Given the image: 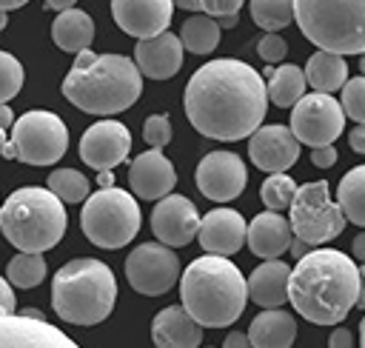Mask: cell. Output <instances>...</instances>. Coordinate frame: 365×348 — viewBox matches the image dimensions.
Wrapping results in <instances>:
<instances>
[{
  "label": "cell",
  "instance_id": "cell-14",
  "mask_svg": "<svg viewBox=\"0 0 365 348\" xmlns=\"http://www.w3.org/2000/svg\"><path fill=\"white\" fill-rule=\"evenodd\" d=\"M131 151V134L117 120H100L80 137V160L97 171H111Z\"/></svg>",
  "mask_w": 365,
  "mask_h": 348
},
{
  "label": "cell",
  "instance_id": "cell-9",
  "mask_svg": "<svg viewBox=\"0 0 365 348\" xmlns=\"http://www.w3.org/2000/svg\"><path fill=\"white\" fill-rule=\"evenodd\" d=\"M291 231L294 237L305 240L308 245H322L331 242L334 237L342 234L345 228V214L339 208V203L331 200L328 194V183L325 180H314V183H302L294 191L291 200Z\"/></svg>",
  "mask_w": 365,
  "mask_h": 348
},
{
  "label": "cell",
  "instance_id": "cell-47",
  "mask_svg": "<svg viewBox=\"0 0 365 348\" xmlns=\"http://www.w3.org/2000/svg\"><path fill=\"white\" fill-rule=\"evenodd\" d=\"M14 123V111L9 108V103H0V128H9Z\"/></svg>",
  "mask_w": 365,
  "mask_h": 348
},
{
  "label": "cell",
  "instance_id": "cell-31",
  "mask_svg": "<svg viewBox=\"0 0 365 348\" xmlns=\"http://www.w3.org/2000/svg\"><path fill=\"white\" fill-rule=\"evenodd\" d=\"M46 271L48 268H46V260L40 251H20L6 265V277L17 288H37L46 280Z\"/></svg>",
  "mask_w": 365,
  "mask_h": 348
},
{
  "label": "cell",
  "instance_id": "cell-41",
  "mask_svg": "<svg viewBox=\"0 0 365 348\" xmlns=\"http://www.w3.org/2000/svg\"><path fill=\"white\" fill-rule=\"evenodd\" d=\"M14 308H17V300H14L11 282H6V277H0V314H9Z\"/></svg>",
  "mask_w": 365,
  "mask_h": 348
},
{
  "label": "cell",
  "instance_id": "cell-30",
  "mask_svg": "<svg viewBox=\"0 0 365 348\" xmlns=\"http://www.w3.org/2000/svg\"><path fill=\"white\" fill-rule=\"evenodd\" d=\"M336 203L348 222L365 228V165H354L342 180L336 191Z\"/></svg>",
  "mask_w": 365,
  "mask_h": 348
},
{
  "label": "cell",
  "instance_id": "cell-21",
  "mask_svg": "<svg viewBox=\"0 0 365 348\" xmlns=\"http://www.w3.org/2000/svg\"><path fill=\"white\" fill-rule=\"evenodd\" d=\"M134 63L143 77L168 80L182 66V43L171 31H160L154 37H143L134 46Z\"/></svg>",
  "mask_w": 365,
  "mask_h": 348
},
{
  "label": "cell",
  "instance_id": "cell-5",
  "mask_svg": "<svg viewBox=\"0 0 365 348\" xmlns=\"http://www.w3.org/2000/svg\"><path fill=\"white\" fill-rule=\"evenodd\" d=\"M117 302V280L111 268L94 257L68 260L51 282V308L63 322L97 325Z\"/></svg>",
  "mask_w": 365,
  "mask_h": 348
},
{
  "label": "cell",
  "instance_id": "cell-52",
  "mask_svg": "<svg viewBox=\"0 0 365 348\" xmlns=\"http://www.w3.org/2000/svg\"><path fill=\"white\" fill-rule=\"evenodd\" d=\"M177 9H185V11H194V0H174Z\"/></svg>",
  "mask_w": 365,
  "mask_h": 348
},
{
  "label": "cell",
  "instance_id": "cell-18",
  "mask_svg": "<svg viewBox=\"0 0 365 348\" xmlns=\"http://www.w3.org/2000/svg\"><path fill=\"white\" fill-rule=\"evenodd\" d=\"M111 17L125 34L137 40L154 37L168 29L174 17V0H111Z\"/></svg>",
  "mask_w": 365,
  "mask_h": 348
},
{
  "label": "cell",
  "instance_id": "cell-28",
  "mask_svg": "<svg viewBox=\"0 0 365 348\" xmlns=\"http://www.w3.org/2000/svg\"><path fill=\"white\" fill-rule=\"evenodd\" d=\"M268 83H265V91H268V100L277 106V108H291L302 94H305V71L294 63H282V66H268L265 74Z\"/></svg>",
  "mask_w": 365,
  "mask_h": 348
},
{
  "label": "cell",
  "instance_id": "cell-15",
  "mask_svg": "<svg viewBox=\"0 0 365 348\" xmlns=\"http://www.w3.org/2000/svg\"><path fill=\"white\" fill-rule=\"evenodd\" d=\"M197 228H200V211L188 197L168 191L165 197L157 200L151 211V231L160 242L171 248L188 245L197 237Z\"/></svg>",
  "mask_w": 365,
  "mask_h": 348
},
{
  "label": "cell",
  "instance_id": "cell-13",
  "mask_svg": "<svg viewBox=\"0 0 365 348\" xmlns=\"http://www.w3.org/2000/svg\"><path fill=\"white\" fill-rule=\"evenodd\" d=\"M248 183L245 163L234 151H211L197 165V188L214 203H228L242 194Z\"/></svg>",
  "mask_w": 365,
  "mask_h": 348
},
{
  "label": "cell",
  "instance_id": "cell-38",
  "mask_svg": "<svg viewBox=\"0 0 365 348\" xmlns=\"http://www.w3.org/2000/svg\"><path fill=\"white\" fill-rule=\"evenodd\" d=\"M257 54H259L268 66L282 63V60H285V54H288V43H285L277 31H265V34H262V40L257 43Z\"/></svg>",
  "mask_w": 365,
  "mask_h": 348
},
{
  "label": "cell",
  "instance_id": "cell-49",
  "mask_svg": "<svg viewBox=\"0 0 365 348\" xmlns=\"http://www.w3.org/2000/svg\"><path fill=\"white\" fill-rule=\"evenodd\" d=\"M77 0H46V9H54V11H63V9H71Z\"/></svg>",
  "mask_w": 365,
  "mask_h": 348
},
{
  "label": "cell",
  "instance_id": "cell-7",
  "mask_svg": "<svg viewBox=\"0 0 365 348\" xmlns=\"http://www.w3.org/2000/svg\"><path fill=\"white\" fill-rule=\"evenodd\" d=\"M299 31L325 51H365V0H294Z\"/></svg>",
  "mask_w": 365,
  "mask_h": 348
},
{
  "label": "cell",
  "instance_id": "cell-4",
  "mask_svg": "<svg viewBox=\"0 0 365 348\" xmlns=\"http://www.w3.org/2000/svg\"><path fill=\"white\" fill-rule=\"evenodd\" d=\"M180 282V305L202 328L234 325L245 311V277L222 254H202L188 262Z\"/></svg>",
  "mask_w": 365,
  "mask_h": 348
},
{
  "label": "cell",
  "instance_id": "cell-50",
  "mask_svg": "<svg viewBox=\"0 0 365 348\" xmlns=\"http://www.w3.org/2000/svg\"><path fill=\"white\" fill-rule=\"evenodd\" d=\"M237 20H240V14H228V17H217V23H220V29H234V26H237Z\"/></svg>",
  "mask_w": 365,
  "mask_h": 348
},
{
  "label": "cell",
  "instance_id": "cell-44",
  "mask_svg": "<svg viewBox=\"0 0 365 348\" xmlns=\"http://www.w3.org/2000/svg\"><path fill=\"white\" fill-rule=\"evenodd\" d=\"M225 348H245V345H251L248 342V334H240V331H231L228 337H225V342H222Z\"/></svg>",
  "mask_w": 365,
  "mask_h": 348
},
{
  "label": "cell",
  "instance_id": "cell-48",
  "mask_svg": "<svg viewBox=\"0 0 365 348\" xmlns=\"http://www.w3.org/2000/svg\"><path fill=\"white\" fill-rule=\"evenodd\" d=\"M356 305L365 311V262L359 268V294H356Z\"/></svg>",
  "mask_w": 365,
  "mask_h": 348
},
{
  "label": "cell",
  "instance_id": "cell-43",
  "mask_svg": "<svg viewBox=\"0 0 365 348\" xmlns=\"http://www.w3.org/2000/svg\"><path fill=\"white\" fill-rule=\"evenodd\" d=\"M328 345H334V348H339V345H354V337H351V331L348 328H334V334H331V339H328Z\"/></svg>",
  "mask_w": 365,
  "mask_h": 348
},
{
  "label": "cell",
  "instance_id": "cell-39",
  "mask_svg": "<svg viewBox=\"0 0 365 348\" xmlns=\"http://www.w3.org/2000/svg\"><path fill=\"white\" fill-rule=\"evenodd\" d=\"M245 0H194V11H202L208 17H228V14H240Z\"/></svg>",
  "mask_w": 365,
  "mask_h": 348
},
{
  "label": "cell",
  "instance_id": "cell-33",
  "mask_svg": "<svg viewBox=\"0 0 365 348\" xmlns=\"http://www.w3.org/2000/svg\"><path fill=\"white\" fill-rule=\"evenodd\" d=\"M48 188L63 200V203H83L91 191L88 177L74 171V168H57L48 174Z\"/></svg>",
  "mask_w": 365,
  "mask_h": 348
},
{
  "label": "cell",
  "instance_id": "cell-36",
  "mask_svg": "<svg viewBox=\"0 0 365 348\" xmlns=\"http://www.w3.org/2000/svg\"><path fill=\"white\" fill-rule=\"evenodd\" d=\"M23 88V66L14 54L0 51V103L11 100Z\"/></svg>",
  "mask_w": 365,
  "mask_h": 348
},
{
  "label": "cell",
  "instance_id": "cell-27",
  "mask_svg": "<svg viewBox=\"0 0 365 348\" xmlns=\"http://www.w3.org/2000/svg\"><path fill=\"white\" fill-rule=\"evenodd\" d=\"M345 80H348V63H345L342 54H334V51L319 48L317 54L308 57V63H305V83L314 91L334 94V91L342 88Z\"/></svg>",
  "mask_w": 365,
  "mask_h": 348
},
{
  "label": "cell",
  "instance_id": "cell-32",
  "mask_svg": "<svg viewBox=\"0 0 365 348\" xmlns=\"http://www.w3.org/2000/svg\"><path fill=\"white\" fill-rule=\"evenodd\" d=\"M251 20L262 31H279L294 23V0H251Z\"/></svg>",
  "mask_w": 365,
  "mask_h": 348
},
{
  "label": "cell",
  "instance_id": "cell-55",
  "mask_svg": "<svg viewBox=\"0 0 365 348\" xmlns=\"http://www.w3.org/2000/svg\"><path fill=\"white\" fill-rule=\"evenodd\" d=\"M359 71L365 74V51H362V57H359Z\"/></svg>",
  "mask_w": 365,
  "mask_h": 348
},
{
  "label": "cell",
  "instance_id": "cell-42",
  "mask_svg": "<svg viewBox=\"0 0 365 348\" xmlns=\"http://www.w3.org/2000/svg\"><path fill=\"white\" fill-rule=\"evenodd\" d=\"M348 145H351L356 154H365V123H356V126L348 131Z\"/></svg>",
  "mask_w": 365,
  "mask_h": 348
},
{
  "label": "cell",
  "instance_id": "cell-24",
  "mask_svg": "<svg viewBox=\"0 0 365 348\" xmlns=\"http://www.w3.org/2000/svg\"><path fill=\"white\" fill-rule=\"evenodd\" d=\"M288 277H291V265L274 257L251 271V277L245 280V291L251 302L262 308H279L288 302Z\"/></svg>",
  "mask_w": 365,
  "mask_h": 348
},
{
  "label": "cell",
  "instance_id": "cell-22",
  "mask_svg": "<svg viewBox=\"0 0 365 348\" xmlns=\"http://www.w3.org/2000/svg\"><path fill=\"white\" fill-rule=\"evenodd\" d=\"M291 237H294L291 222L279 211H271V208L257 214L245 225V242H248L251 254H257L259 260H274L282 251H288Z\"/></svg>",
  "mask_w": 365,
  "mask_h": 348
},
{
  "label": "cell",
  "instance_id": "cell-6",
  "mask_svg": "<svg viewBox=\"0 0 365 348\" xmlns=\"http://www.w3.org/2000/svg\"><path fill=\"white\" fill-rule=\"evenodd\" d=\"M63 200L46 185H23L0 205V231L20 251H48L66 234Z\"/></svg>",
  "mask_w": 365,
  "mask_h": 348
},
{
  "label": "cell",
  "instance_id": "cell-26",
  "mask_svg": "<svg viewBox=\"0 0 365 348\" xmlns=\"http://www.w3.org/2000/svg\"><path fill=\"white\" fill-rule=\"evenodd\" d=\"M51 37H54V46L57 48L77 54V51L88 48L91 40H94V20L86 11L74 9V6L71 9H63L54 17V23H51Z\"/></svg>",
  "mask_w": 365,
  "mask_h": 348
},
{
  "label": "cell",
  "instance_id": "cell-35",
  "mask_svg": "<svg viewBox=\"0 0 365 348\" xmlns=\"http://www.w3.org/2000/svg\"><path fill=\"white\" fill-rule=\"evenodd\" d=\"M345 117L354 123H365V74L362 77H348L342 83V100H339Z\"/></svg>",
  "mask_w": 365,
  "mask_h": 348
},
{
  "label": "cell",
  "instance_id": "cell-37",
  "mask_svg": "<svg viewBox=\"0 0 365 348\" xmlns=\"http://www.w3.org/2000/svg\"><path fill=\"white\" fill-rule=\"evenodd\" d=\"M143 137L151 148H163L171 143V120L168 114H151L143 126Z\"/></svg>",
  "mask_w": 365,
  "mask_h": 348
},
{
  "label": "cell",
  "instance_id": "cell-45",
  "mask_svg": "<svg viewBox=\"0 0 365 348\" xmlns=\"http://www.w3.org/2000/svg\"><path fill=\"white\" fill-rule=\"evenodd\" d=\"M351 254H354V260H359V262H365V231H359V234L354 237V245H351Z\"/></svg>",
  "mask_w": 365,
  "mask_h": 348
},
{
  "label": "cell",
  "instance_id": "cell-53",
  "mask_svg": "<svg viewBox=\"0 0 365 348\" xmlns=\"http://www.w3.org/2000/svg\"><path fill=\"white\" fill-rule=\"evenodd\" d=\"M6 23H9V11H3V9H0V31L6 29Z\"/></svg>",
  "mask_w": 365,
  "mask_h": 348
},
{
  "label": "cell",
  "instance_id": "cell-56",
  "mask_svg": "<svg viewBox=\"0 0 365 348\" xmlns=\"http://www.w3.org/2000/svg\"><path fill=\"white\" fill-rule=\"evenodd\" d=\"M3 143H9V140H6V128H0V145H3Z\"/></svg>",
  "mask_w": 365,
  "mask_h": 348
},
{
  "label": "cell",
  "instance_id": "cell-3",
  "mask_svg": "<svg viewBox=\"0 0 365 348\" xmlns=\"http://www.w3.org/2000/svg\"><path fill=\"white\" fill-rule=\"evenodd\" d=\"M63 97L86 114H120L143 94V74L131 57L77 51L74 66L63 77Z\"/></svg>",
  "mask_w": 365,
  "mask_h": 348
},
{
  "label": "cell",
  "instance_id": "cell-11",
  "mask_svg": "<svg viewBox=\"0 0 365 348\" xmlns=\"http://www.w3.org/2000/svg\"><path fill=\"white\" fill-rule=\"evenodd\" d=\"M345 126V111L339 106V100H334L325 91H314V94H302L294 106H291V131L302 145H331Z\"/></svg>",
  "mask_w": 365,
  "mask_h": 348
},
{
  "label": "cell",
  "instance_id": "cell-29",
  "mask_svg": "<svg viewBox=\"0 0 365 348\" xmlns=\"http://www.w3.org/2000/svg\"><path fill=\"white\" fill-rule=\"evenodd\" d=\"M220 23L214 20V17H208V14H191L185 23H182V29H180V43H182V48H188L191 54H211L217 46H220Z\"/></svg>",
  "mask_w": 365,
  "mask_h": 348
},
{
  "label": "cell",
  "instance_id": "cell-2",
  "mask_svg": "<svg viewBox=\"0 0 365 348\" xmlns=\"http://www.w3.org/2000/svg\"><path fill=\"white\" fill-rule=\"evenodd\" d=\"M359 268L336 248L305 251L288 277V302L314 325H336L356 308Z\"/></svg>",
  "mask_w": 365,
  "mask_h": 348
},
{
  "label": "cell",
  "instance_id": "cell-34",
  "mask_svg": "<svg viewBox=\"0 0 365 348\" xmlns=\"http://www.w3.org/2000/svg\"><path fill=\"white\" fill-rule=\"evenodd\" d=\"M294 191H297V183H294L285 171H274V174H268V180L262 183L259 197H262L265 208H271V211H285V208L291 205V200H294Z\"/></svg>",
  "mask_w": 365,
  "mask_h": 348
},
{
  "label": "cell",
  "instance_id": "cell-51",
  "mask_svg": "<svg viewBox=\"0 0 365 348\" xmlns=\"http://www.w3.org/2000/svg\"><path fill=\"white\" fill-rule=\"evenodd\" d=\"M29 0H0V9L3 11H9V9H20V6H26Z\"/></svg>",
  "mask_w": 365,
  "mask_h": 348
},
{
  "label": "cell",
  "instance_id": "cell-19",
  "mask_svg": "<svg viewBox=\"0 0 365 348\" xmlns=\"http://www.w3.org/2000/svg\"><path fill=\"white\" fill-rule=\"evenodd\" d=\"M128 185L140 200H160L177 185V171L163 148H148L131 160Z\"/></svg>",
  "mask_w": 365,
  "mask_h": 348
},
{
  "label": "cell",
  "instance_id": "cell-25",
  "mask_svg": "<svg viewBox=\"0 0 365 348\" xmlns=\"http://www.w3.org/2000/svg\"><path fill=\"white\" fill-rule=\"evenodd\" d=\"M297 337V319L282 308H265L248 325V342L257 348H288Z\"/></svg>",
  "mask_w": 365,
  "mask_h": 348
},
{
  "label": "cell",
  "instance_id": "cell-40",
  "mask_svg": "<svg viewBox=\"0 0 365 348\" xmlns=\"http://www.w3.org/2000/svg\"><path fill=\"white\" fill-rule=\"evenodd\" d=\"M336 148L334 145H317V148H311V163L317 165V168H331L334 163H336Z\"/></svg>",
  "mask_w": 365,
  "mask_h": 348
},
{
  "label": "cell",
  "instance_id": "cell-46",
  "mask_svg": "<svg viewBox=\"0 0 365 348\" xmlns=\"http://www.w3.org/2000/svg\"><path fill=\"white\" fill-rule=\"evenodd\" d=\"M288 251L294 254V260H299L305 251H311V245H308L305 240H299V237H291V242H288Z\"/></svg>",
  "mask_w": 365,
  "mask_h": 348
},
{
  "label": "cell",
  "instance_id": "cell-16",
  "mask_svg": "<svg viewBox=\"0 0 365 348\" xmlns=\"http://www.w3.org/2000/svg\"><path fill=\"white\" fill-rule=\"evenodd\" d=\"M0 348H74V339L48 325L46 317L0 314Z\"/></svg>",
  "mask_w": 365,
  "mask_h": 348
},
{
  "label": "cell",
  "instance_id": "cell-54",
  "mask_svg": "<svg viewBox=\"0 0 365 348\" xmlns=\"http://www.w3.org/2000/svg\"><path fill=\"white\" fill-rule=\"evenodd\" d=\"M359 342L365 345V317H362V322H359Z\"/></svg>",
  "mask_w": 365,
  "mask_h": 348
},
{
  "label": "cell",
  "instance_id": "cell-1",
  "mask_svg": "<svg viewBox=\"0 0 365 348\" xmlns=\"http://www.w3.org/2000/svg\"><path fill=\"white\" fill-rule=\"evenodd\" d=\"M182 103L188 123L200 134L234 143L259 128L268 111V91L257 68L222 57L191 74Z\"/></svg>",
  "mask_w": 365,
  "mask_h": 348
},
{
  "label": "cell",
  "instance_id": "cell-20",
  "mask_svg": "<svg viewBox=\"0 0 365 348\" xmlns=\"http://www.w3.org/2000/svg\"><path fill=\"white\" fill-rule=\"evenodd\" d=\"M245 220L240 211L234 208H214L200 220L197 228V240L202 245V251L208 254H222L231 257L245 245Z\"/></svg>",
  "mask_w": 365,
  "mask_h": 348
},
{
  "label": "cell",
  "instance_id": "cell-17",
  "mask_svg": "<svg viewBox=\"0 0 365 348\" xmlns=\"http://www.w3.org/2000/svg\"><path fill=\"white\" fill-rule=\"evenodd\" d=\"M248 157L268 174L285 171L299 160V140L288 126H259L248 134Z\"/></svg>",
  "mask_w": 365,
  "mask_h": 348
},
{
  "label": "cell",
  "instance_id": "cell-10",
  "mask_svg": "<svg viewBox=\"0 0 365 348\" xmlns=\"http://www.w3.org/2000/svg\"><path fill=\"white\" fill-rule=\"evenodd\" d=\"M11 148L26 165H54L68 148V128L51 111H26L11 123Z\"/></svg>",
  "mask_w": 365,
  "mask_h": 348
},
{
  "label": "cell",
  "instance_id": "cell-12",
  "mask_svg": "<svg viewBox=\"0 0 365 348\" xmlns=\"http://www.w3.org/2000/svg\"><path fill=\"white\" fill-rule=\"evenodd\" d=\"M125 280L137 294L160 297L180 280V257L165 242H143L125 260Z\"/></svg>",
  "mask_w": 365,
  "mask_h": 348
},
{
  "label": "cell",
  "instance_id": "cell-23",
  "mask_svg": "<svg viewBox=\"0 0 365 348\" xmlns=\"http://www.w3.org/2000/svg\"><path fill=\"white\" fill-rule=\"evenodd\" d=\"M151 339L160 348H194L202 342V325L182 305H168L151 319Z\"/></svg>",
  "mask_w": 365,
  "mask_h": 348
},
{
  "label": "cell",
  "instance_id": "cell-8",
  "mask_svg": "<svg viewBox=\"0 0 365 348\" xmlns=\"http://www.w3.org/2000/svg\"><path fill=\"white\" fill-rule=\"evenodd\" d=\"M83 234L100 248H123L140 231V205L131 191L106 185L83 200Z\"/></svg>",
  "mask_w": 365,
  "mask_h": 348
}]
</instances>
